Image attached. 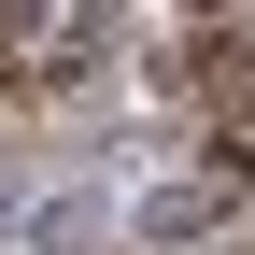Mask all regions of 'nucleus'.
<instances>
[{"instance_id": "nucleus-1", "label": "nucleus", "mask_w": 255, "mask_h": 255, "mask_svg": "<svg viewBox=\"0 0 255 255\" xmlns=\"http://www.w3.org/2000/svg\"><path fill=\"white\" fill-rule=\"evenodd\" d=\"M227 199H241V156H213L199 184H156V199H142V241H199Z\"/></svg>"}, {"instance_id": "nucleus-2", "label": "nucleus", "mask_w": 255, "mask_h": 255, "mask_svg": "<svg viewBox=\"0 0 255 255\" xmlns=\"http://www.w3.org/2000/svg\"><path fill=\"white\" fill-rule=\"evenodd\" d=\"M28 241H43V255H71V241H100V199H57V213H28Z\"/></svg>"}, {"instance_id": "nucleus-3", "label": "nucleus", "mask_w": 255, "mask_h": 255, "mask_svg": "<svg viewBox=\"0 0 255 255\" xmlns=\"http://www.w3.org/2000/svg\"><path fill=\"white\" fill-rule=\"evenodd\" d=\"M0 241H14V227H0Z\"/></svg>"}]
</instances>
